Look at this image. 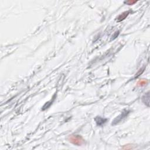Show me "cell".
Wrapping results in <instances>:
<instances>
[{"mask_svg": "<svg viewBox=\"0 0 150 150\" xmlns=\"http://www.w3.org/2000/svg\"><path fill=\"white\" fill-rule=\"evenodd\" d=\"M129 113H130L129 110H124L120 115L117 116L116 118H114V120L113 121V123H112V124H111V125H115L116 124H118V123H120V121H122L124 118H125V117H127V116H128V114H129Z\"/></svg>", "mask_w": 150, "mask_h": 150, "instance_id": "obj_1", "label": "cell"}, {"mask_svg": "<svg viewBox=\"0 0 150 150\" xmlns=\"http://www.w3.org/2000/svg\"><path fill=\"white\" fill-rule=\"evenodd\" d=\"M69 141L76 145H81L84 143V140L79 135H71L69 137Z\"/></svg>", "mask_w": 150, "mask_h": 150, "instance_id": "obj_2", "label": "cell"}, {"mask_svg": "<svg viewBox=\"0 0 150 150\" xmlns=\"http://www.w3.org/2000/svg\"><path fill=\"white\" fill-rule=\"evenodd\" d=\"M94 120H95L97 125H99V126H101V125H103L107 120V119H106V118H103V117H96Z\"/></svg>", "mask_w": 150, "mask_h": 150, "instance_id": "obj_3", "label": "cell"}, {"mask_svg": "<svg viewBox=\"0 0 150 150\" xmlns=\"http://www.w3.org/2000/svg\"><path fill=\"white\" fill-rule=\"evenodd\" d=\"M142 101L144 103V104L149 107L150 106V93L148 92L142 97Z\"/></svg>", "mask_w": 150, "mask_h": 150, "instance_id": "obj_4", "label": "cell"}, {"mask_svg": "<svg viewBox=\"0 0 150 150\" xmlns=\"http://www.w3.org/2000/svg\"><path fill=\"white\" fill-rule=\"evenodd\" d=\"M129 14H130V11H126V12H123V14H121V15H120L118 17L117 21V22H120V21L124 20V19H125L127 16H128Z\"/></svg>", "mask_w": 150, "mask_h": 150, "instance_id": "obj_5", "label": "cell"}, {"mask_svg": "<svg viewBox=\"0 0 150 150\" xmlns=\"http://www.w3.org/2000/svg\"><path fill=\"white\" fill-rule=\"evenodd\" d=\"M52 103V101H49V102L46 103V104H45L44 106L43 107V108H42V110H45V109H46V108H48V107H49L50 105H51V104Z\"/></svg>", "mask_w": 150, "mask_h": 150, "instance_id": "obj_6", "label": "cell"}, {"mask_svg": "<svg viewBox=\"0 0 150 150\" xmlns=\"http://www.w3.org/2000/svg\"><path fill=\"white\" fill-rule=\"evenodd\" d=\"M118 34H119V32H118H118H115V33H114V34L112 36V39H116V38L117 37V36H118Z\"/></svg>", "mask_w": 150, "mask_h": 150, "instance_id": "obj_7", "label": "cell"}, {"mask_svg": "<svg viewBox=\"0 0 150 150\" xmlns=\"http://www.w3.org/2000/svg\"><path fill=\"white\" fill-rule=\"evenodd\" d=\"M140 84H141V85H144V84H145V81L140 82Z\"/></svg>", "mask_w": 150, "mask_h": 150, "instance_id": "obj_8", "label": "cell"}]
</instances>
